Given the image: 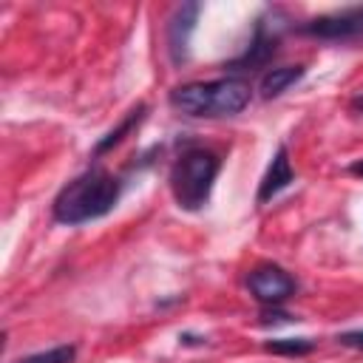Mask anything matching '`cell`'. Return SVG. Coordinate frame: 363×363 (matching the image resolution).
<instances>
[{
    "label": "cell",
    "mask_w": 363,
    "mask_h": 363,
    "mask_svg": "<svg viewBox=\"0 0 363 363\" xmlns=\"http://www.w3.org/2000/svg\"><path fill=\"white\" fill-rule=\"evenodd\" d=\"M315 346L318 343L312 337H275V340L264 343V352L284 354V357H301V354H309Z\"/></svg>",
    "instance_id": "obj_11"
},
{
    "label": "cell",
    "mask_w": 363,
    "mask_h": 363,
    "mask_svg": "<svg viewBox=\"0 0 363 363\" xmlns=\"http://www.w3.org/2000/svg\"><path fill=\"white\" fill-rule=\"evenodd\" d=\"M289 320H292V315L284 312V309H278V306H264V312H261V326H269V323H289Z\"/></svg>",
    "instance_id": "obj_13"
},
{
    "label": "cell",
    "mask_w": 363,
    "mask_h": 363,
    "mask_svg": "<svg viewBox=\"0 0 363 363\" xmlns=\"http://www.w3.org/2000/svg\"><path fill=\"white\" fill-rule=\"evenodd\" d=\"M298 34L318 37V40H349L363 34V6H352L335 14H320L298 26Z\"/></svg>",
    "instance_id": "obj_6"
},
{
    "label": "cell",
    "mask_w": 363,
    "mask_h": 363,
    "mask_svg": "<svg viewBox=\"0 0 363 363\" xmlns=\"http://www.w3.org/2000/svg\"><path fill=\"white\" fill-rule=\"evenodd\" d=\"M252 99V85L244 77H218L210 82L176 85L167 96L170 108L196 119H224L241 113Z\"/></svg>",
    "instance_id": "obj_2"
},
{
    "label": "cell",
    "mask_w": 363,
    "mask_h": 363,
    "mask_svg": "<svg viewBox=\"0 0 363 363\" xmlns=\"http://www.w3.org/2000/svg\"><path fill=\"white\" fill-rule=\"evenodd\" d=\"M306 74V65H284V68H269L261 82H258V94L264 99H275L281 96L286 88H292L295 82H301Z\"/></svg>",
    "instance_id": "obj_10"
},
{
    "label": "cell",
    "mask_w": 363,
    "mask_h": 363,
    "mask_svg": "<svg viewBox=\"0 0 363 363\" xmlns=\"http://www.w3.org/2000/svg\"><path fill=\"white\" fill-rule=\"evenodd\" d=\"M119 196H122V179L105 170L102 164H91L54 196L51 213L54 221L79 227L108 216L116 207Z\"/></svg>",
    "instance_id": "obj_1"
},
{
    "label": "cell",
    "mask_w": 363,
    "mask_h": 363,
    "mask_svg": "<svg viewBox=\"0 0 363 363\" xmlns=\"http://www.w3.org/2000/svg\"><path fill=\"white\" fill-rule=\"evenodd\" d=\"M247 289L261 306H281L298 292V281L278 264H258L247 272Z\"/></svg>",
    "instance_id": "obj_5"
},
{
    "label": "cell",
    "mask_w": 363,
    "mask_h": 363,
    "mask_svg": "<svg viewBox=\"0 0 363 363\" xmlns=\"http://www.w3.org/2000/svg\"><path fill=\"white\" fill-rule=\"evenodd\" d=\"M278 11H267L255 20V31H252V40L247 45V51L235 60H230L224 65V71H230L233 77H241L244 71H258L264 68L275 54H278V45H281V31H278V23H275Z\"/></svg>",
    "instance_id": "obj_4"
},
{
    "label": "cell",
    "mask_w": 363,
    "mask_h": 363,
    "mask_svg": "<svg viewBox=\"0 0 363 363\" xmlns=\"http://www.w3.org/2000/svg\"><path fill=\"white\" fill-rule=\"evenodd\" d=\"M340 346H349V349H363V329H352V332H340L335 337Z\"/></svg>",
    "instance_id": "obj_14"
},
{
    "label": "cell",
    "mask_w": 363,
    "mask_h": 363,
    "mask_svg": "<svg viewBox=\"0 0 363 363\" xmlns=\"http://www.w3.org/2000/svg\"><path fill=\"white\" fill-rule=\"evenodd\" d=\"M352 108H354V111H363V96H354V99H352Z\"/></svg>",
    "instance_id": "obj_17"
},
{
    "label": "cell",
    "mask_w": 363,
    "mask_h": 363,
    "mask_svg": "<svg viewBox=\"0 0 363 363\" xmlns=\"http://www.w3.org/2000/svg\"><path fill=\"white\" fill-rule=\"evenodd\" d=\"M145 116H147V105H145V102L133 105V108L125 113V119H122L116 128H111V130H108V133H105V136H102V139L94 145L91 156H94V159H99V156H105L108 150H113V147H116V145H119V142H122L128 133H133V130H136V128L145 122Z\"/></svg>",
    "instance_id": "obj_9"
},
{
    "label": "cell",
    "mask_w": 363,
    "mask_h": 363,
    "mask_svg": "<svg viewBox=\"0 0 363 363\" xmlns=\"http://www.w3.org/2000/svg\"><path fill=\"white\" fill-rule=\"evenodd\" d=\"M349 173H354V176H363V159L352 162V164H349Z\"/></svg>",
    "instance_id": "obj_16"
},
{
    "label": "cell",
    "mask_w": 363,
    "mask_h": 363,
    "mask_svg": "<svg viewBox=\"0 0 363 363\" xmlns=\"http://www.w3.org/2000/svg\"><path fill=\"white\" fill-rule=\"evenodd\" d=\"M199 11H201L199 3H184L173 11V17L167 23V51H170V60L176 65L187 62V57H190V34L196 28Z\"/></svg>",
    "instance_id": "obj_7"
},
{
    "label": "cell",
    "mask_w": 363,
    "mask_h": 363,
    "mask_svg": "<svg viewBox=\"0 0 363 363\" xmlns=\"http://www.w3.org/2000/svg\"><path fill=\"white\" fill-rule=\"evenodd\" d=\"M218 170H221L218 153H213L210 147H187L167 173L173 201L187 213H199L201 207H207Z\"/></svg>",
    "instance_id": "obj_3"
},
{
    "label": "cell",
    "mask_w": 363,
    "mask_h": 363,
    "mask_svg": "<svg viewBox=\"0 0 363 363\" xmlns=\"http://www.w3.org/2000/svg\"><path fill=\"white\" fill-rule=\"evenodd\" d=\"M74 357H77V346L62 343V346H54V349H45V352L26 354L14 363H74Z\"/></svg>",
    "instance_id": "obj_12"
},
{
    "label": "cell",
    "mask_w": 363,
    "mask_h": 363,
    "mask_svg": "<svg viewBox=\"0 0 363 363\" xmlns=\"http://www.w3.org/2000/svg\"><path fill=\"white\" fill-rule=\"evenodd\" d=\"M292 182H295V170L289 164V150H286V145H278V150H275V156H272V162H269L261 184H258V196H255L258 204L269 201L272 196H278L281 190H286Z\"/></svg>",
    "instance_id": "obj_8"
},
{
    "label": "cell",
    "mask_w": 363,
    "mask_h": 363,
    "mask_svg": "<svg viewBox=\"0 0 363 363\" xmlns=\"http://www.w3.org/2000/svg\"><path fill=\"white\" fill-rule=\"evenodd\" d=\"M179 343H184V346H201V343H207V337L193 335V332H182L179 335Z\"/></svg>",
    "instance_id": "obj_15"
}]
</instances>
